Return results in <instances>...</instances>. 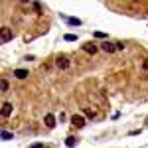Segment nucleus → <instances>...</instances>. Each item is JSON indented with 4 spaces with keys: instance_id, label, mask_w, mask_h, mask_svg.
<instances>
[{
    "instance_id": "nucleus-12",
    "label": "nucleus",
    "mask_w": 148,
    "mask_h": 148,
    "mask_svg": "<svg viewBox=\"0 0 148 148\" xmlns=\"http://www.w3.org/2000/svg\"><path fill=\"white\" fill-rule=\"evenodd\" d=\"M65 40H67V42H75L77 36H75V34H65Z\"/></svg>"
},
{
    "instance_id": "nucleus-2",
    "label": "nucleus",
    "mask_w": 148,
    "mask_h": 148,
    "mask_svg": "<svg viewBox=\"0 0 148 148\" xmlns=\"http://www.w3.org/2000/svg\"><path fill=\"white\" fill-rule=\"evenodd\" d=\"M101 49L105 53H114V51H116V44H113V42H103Z\"/></svg>"
},
{
    "instance_id": "nucleus-15",
    "label": "nucleus",
    "mask_w": 148,
    "mask_h": 148,
    "mask_svg": "<svg viewBox=\"0 0 148 148\" xmlns=\"http://www.w3.org/2000/svg\"><path fill=\"white\" fill-rule=\"evenodd\" d=\"M114 44H116V49H123V47H125V44H123V42H114Z\"/></svg>"
},
{
    "instance_id": "nucleus-8",
    "label": "nucleus",
    "mask_w": 148,
    "mask_h": 148,
    "mask_svg": "<svg viewBox=\"0 0 148 148\" xmlns=\"http://www.w3.org/2000/svg\"><path fill=\"white\" fill-rule=\"evenodd\" d=\"M14 75H16L18 79H26V77H28V71H26V69H16Z\"/></svg>"
},
{
    "instance_id": "nucleus-10",
    "label": "nucleus",
    "mask_w": 148,
    "mask_h": 148,
    "mask_svg": "<svg viewBox=\"0 0 148 148\" xmlns=\"http://www.w3.org/2000/svg\"><path fill=\"white\" fill-rule=\"evenodd\" d=\"M65 144H67V146H69V148H73V146H75V144H77V138H73V136H69V138H67V142H65Z\"/></svg>"
},
{
    "instance_id": "nucleus-16",
    "label": "nucleus",
    "mask_w": 148,
    "mask_h": 148,
    "mask_svg": "<svg viewBox=\"0 0 148 148\" xmlns=\"http://www.w3.org/2000/svg\"><path fill=\"white\" fill-rule=\"evenodd\" d=\"M144 69H146V71H148V59H146V61H144Z\"/></svg>"
},
{
    "instance_id": "nucleus-7",
    "label": "nucleus",
    "mask_w": 148,
    "mask_h": 148,
    "mask_svg": "<svg viewBox=\"0 0 148 148\" xmlns=\"http://www.w3.org/2000/svg\"><path fill=\"white\" fill-rule=\"evenodd\" d=\"M83 51H87V53H95V51H97V46H95V44H85V46H83Z\"/></svg>"
},
{
    "instance_id": "nucleus-11",
    "label": "nucleus",
    "mask_w": 148,
    "mask_h": 148,
    "mask_svg": "<svg viewBox=\"0 0 148 148\" xmlns=\"http://www.w3.org/2000/svg\"><path fill=\"white\" fill-rule=\"evenodd\" d=\"M0 89H2V93H6V91H8V81H6V79H2V81H0Z\"/></svg>"
},
{
    "instance_id": "nucleus-13",
    "label": "nucleus",
    "mask_w": 148,
    "mask_h": 148,
    "mask_svg": "<svg viewBox=\"0 0 148 148\" xmlns=\"http://www.w3.org/2000/svg\"><path fill=\"white\" fill-rule=\"evenodd\" d=\"M2 138H4V140H10V138H12V134L8 132V130H2Z\"/></svg>"
},
{
    "instance_id": "nucleus-9",
    "label": "nucleus",
    "mask_w": 148,
    "mask_h": 148,
    "mask_svg": "<svg viewBox=\"0 0 148 148\" xmlns=\"http://www.w3.org/2000/svg\"><path fill=\"white\" fill-rule=\"evenodd\" d=\"M67 24H71V26H81V20L79 18H67Z\"/></svg>"
},
{
    "instance_id": "nucleus-4",
    "label": "nucleus",
    "mask_w": 148,
    "mask_h": 148,
    "mask_svg": "<svg viewBox=\"0 0 148 148\" xmlns=\"http://www.w3.org/2000/svg\"><path fill=\"white\" fill-rule=\"evenodd\" d=\"M0 40H2V44H6V42H10V40H12L10 28H2V36H0Z\"/></svg>"
},
{
    "instance_id": "nucleus-6",
    "label": "nucleus",
    "mask_w": 148,
    "mask_h": 148,
    "mask_svg": "<svg viewBox=\"0 0 148 148\" xmlns=\"http://www.w3.org/2000/svg\"><path fill=\"white\" fill-rule=\"evenodd\" d=\"M46 126L47 128H53L56 126V116L53 114H46Z\"/></svg>"
},
{
    "instance_id": "nucleus-3",
    "label": "nucleus",
    "mask_w": 148,
    "mask_h": 148,
    "mask_svg": "<svg viewBox=\"0 0 148 148\" xmlns=\"http://www.w3.org/2000/svg\"><path fill=\"white\" fill-rule=\"evenodd\" d=\"M71 125L81 128V126H85V121H83V116H79V114H73L71 116Z\"/></svg>"
},
{
    "instance_id": "nucleus-1",
    "label": "nucleus",
    "mask_w": 148,
    "mask_h": 148,
    "mask_svg": "<svg viewBox=\"0 0 148 148\" xmlns=\"http://www.w3.org/2000/svg\"><path fill=\"white\" fill-rule=\"evenodd\" d=\"M56 65H57V69H61V71H65V69H69V59L67 57H57L56 59Z\"/></svg>"
},
{
    "instance_id": "nucleus-5",
    "label": "nucleus",
    "mask_w": 148,
    "mask_h": 148,
    "mask_svg": "<svg viewBox=\"0 0 148 148\" xmlns=\"http://www.w3.org/2000/svg\"><path fill=\"white\" fill-rule=\"evenodd\" d=\"M10 113H12V103H4L2 105V116L6 119V116H10Z\"/></svg>"
},
{
    "instance_id": "nucleus-14",
    "label": "nucleus",
    "mask_w": 148,
    "mask_h": 148,
    "mask_svg": "<svg viewBox=\"0 0 148 148\" xmlns=\"http://www.w3.org/2000/svg\"><path fill=\"white\" fill-rule=\"evenodd\" d=\"M83 113L87 114V116H89V119H93V116H95V113H93L91 109H85V111H83Z\"/></svg>"
}]
</instances>
